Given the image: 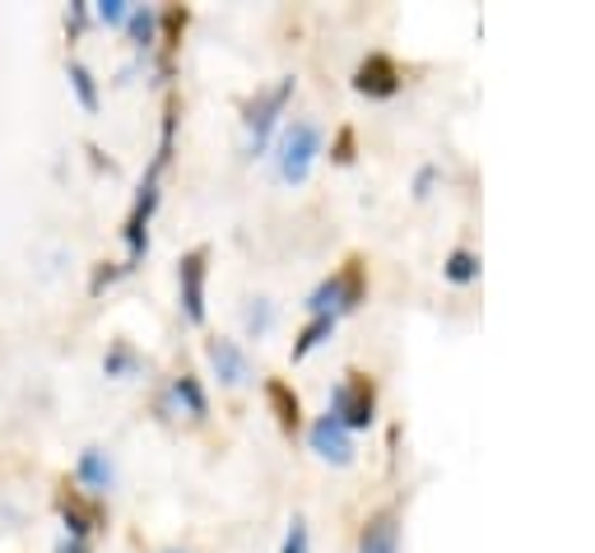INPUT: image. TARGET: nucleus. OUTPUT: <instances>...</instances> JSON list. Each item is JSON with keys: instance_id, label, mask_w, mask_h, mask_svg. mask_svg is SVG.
Segmentation results:
<instances>
[{"instance_id": "1", "label": "nucleus", "mask_w": 595, "mask_h": 553, "mask_svg": "<svg viewBox=\"0 0 595 553\" xmlns=\"http://www.w3.org/2000/svg\"><path fill=\"white\" fill-rule=\"evenodd\" d=\"M172 136H178V98H168V107H163V130H159V153L149 159V168H145V177H140V191H136V205H130V214H126V228H121V237H126V270H136V265L145 260V252H149V219H153V210H159V182H163V172H168V163H172Z\"/></svg>"}, {"instance_id": "2", "label": "nucleus", "mask_w": 595, "mask_h": 553, "mask_svg": "<svg viewBox=\"0 0 595 553\" xmlns=\"http://www.w3.org/2000/svg\"><path fill=\"white\" fill-rule=\"evenodd\" d=\"M363 294H368V275H363V260L354 256V260H344L330 279L317 284L312 298H307V312H312V317H336V321H340L344 312H354V307L363 302Z\"/></svg>"}, {"instance_id": "3", "label": "nucleus", "mask_w": 595, "mask_h": 553, "mask_svg": "<svg viewBox=\"0 0 595 553\" xmlns=\"http://www.w3.org/2000/svg\"><path fill=\"white\" fill-rule=\"evenodd\" d=\"M344 433L354 428H368L372 418H378V386H372V377H363V372H349V377L330 391V410H326Z\"/></svg>"}, {"instance_id": "4", "label": "nucleus", "mask_w": 595, "mask_h": 553, "mask_svg": "<svg viewBox=\"0 0 595 553\" xmlns=\"http://www.w3.org/2000/svg\"><path fill=\"white\" fill-rule=\"evenodd\" d=\"M294 88H298V79L284 75V79H275L270 88H261V94H256L247 107H242V126H247V136H252V153L266 149L275 121L284 117V107H289V98H294Z\"/></svg>"}, {"instance_id": "5", "label": "nucleus", "mask_w": 595, "mask_h": 553, "mask_svg": "<svg viewBox=\"0 0 595 553\" xmlns=\"http://www.w3.org/2000/svg\"><path fill=\"white\" fill-rule=\"evenodd\" d=\"M317 153H321V126L317 121H294L279 136V153H275L279 177H284V182H294V187H302L307 172H312V163H317Z\"/></svg>"}, {"instance_id": "6", "label": "nucleus", "mask_w": 595, "mask_h": 553, "mask_svg": "<svg viewBox=\"0 0 595 553\" xmlns=\"http://www.w3.org/2000/svg\"><path fill=\"white\" fill-rule=\"evenodd\" d=\"M205 275H210V252L191 247L178 260V302L191 326H205Z\"/></svg>"}, {"instance_id": "7", "label": "nucleus", "mask_w": 595, "mask_h": 553, "mask_svg": "<svg viewBox=\"0 0 595 553\" xmlns=\"http://www.w3.org/2000/svg\"><path fill=\"white\" fill-rule=\"evenodd\" d=\"M354 88H359L363 98L386 103V98L401 94V65H395L386 52H368L359 61V71H354Z\"/></svg>"}, {"instance_id": "8", "label": "nucleus", "mask_w": 595, "mask_h": 553, "mask_svg": "<svg viewBox=\"0 0 595 553\" xmlns=\"http://www.w3.org/2000/svg\"><path fill=\"white\" fill-rule=\"evenodd\" d=\"M205 359H210V368H214V377L224 382V386H247L252 382V359L242 353V344L237 340H224V336H214V340H205Z\"/></svg>"}, {"instance_id": "9", "label": "nucleus", "mask_w": 595, "mask_h": 553, "mask_svg": "<svg viewBox=\"0 0 595 553\" xmlns=\"http://www.w3.org/2000/svg\"><path fill=\"white\" fill-rule=\"evenodd\" d=\"M307 442H312V451L321 460H330V466H354V437H349L330 414H321L317 424L307 428Z\"/></svg>"}, {"instance_id": "10", "label": "nucleus", "mask_w": 595, "mask_h": 553, "mask_svg": "<svg viewBox=\"0 0 595 553\" xmlns=\"http://www.w3.org/2000/svg\"><path fill=\"white\" fill-rule=\"evenodd\" d=\"M75 479L84 483V489L89 493H107L117 483V466H113V456H107L103 447H84L79 451V460H75Z\"/></svg>"}, {"instance_id": "11", "label": "nucleus", "mask_w": 595, "mask_h": 553, "mask_svg": "<svg viewBox=\"0 0 595 553\" xmlns=\"http://www.w3.org/2000/svg\"><path fill=\"white\" fill-rule=\"evenodd\" d=\"M56 512H61V521H65V540H79V544L103 525L98 507H84L75 493H61V498H56Z\"/></svg>"}, {"instance_id": "12", "label": "nucleus", "mask_w": 595, "mask_h": 553, "mask_svg": "<svg viewBox=\"0 0 595 553\" xmlns=\"http://www.w3.org/2000/svg\"><path fill=\"white\" fill-rule=\"evenodd\" d=\"M395 549H401V521H395L391 507H382L378 517H368L359 535V553H395Z\"/></svg>"}, {"instance_id": "13", "label": "nucleus", "mask_w": 595, "mask_h": 553, "mask_svg": "<svg viewBox=\"0 0 595 553\" xmlns=\"http://www.w3.org/2000/svg\"><path fill=\"white\" fill-rule=\"evenodd\" d=\"M266 401H270V410H275V424H279L284 433H298V424H302V401H298V391H294L289 382L270 377V382H266Z\"/></svg>"}, {"instance_id": "14", "label": "nucleus", "mask_w": 595, "mask_h": 553, "mask_svg": "<svg viewBox=\"0 0 595 553\" xmlns=\"http://www.w3.org/2000/svg\"><path fill=\"white\" fill-rule=\"evenodd\" d=\"M126 29H130V38H136V47H140V52H153V47H159V10L130 6Z\"/></svg>"}, {"instance_id": "15", "label": "nucleus", "mask_w": 595, "mask_h": 553, "mask_svg": "<svg viewBox=\"0 0 595 553\" xmlns=\"http://www.w3.org/2000/svg\"><path fill=\"white\" fill-rule=\"evenodd\" d=\"M65 79H71V88H75V98H79L84 113H98L103 94H98V79H94L89 65H84V61H71V65H65Z\"/></svg>"}, {"instance_id": "16", "label": "nucleus", "mask_w": 595, "mask_h": 553, "mask_svg": "<svg viewBox=\"0 0 595 553\" xmlns=\"http://www.w3.org/2000/svg\"><path fill=\"white\" fill-rule=\"evenodd\" d=\"M330 336H336V317H312V321H307V326L298 330V340H294V363H302L307 353L321 349Z\"/></svg>"}, {"instance_id": "17", "label": "nucleus", "mask_w": 595, "mask_h": 553, "mask_svg": "<svg viewBox=\"0 0 595 553\" xmlns=\"http://www.w3.org/2000/svg\"><path fill=\"white\" fill-rule=\"evenodd\" d=\"M172 401H178L191 418H205L210 414V401H205V386H201V377H191V372H182L178 382H172Z\"/></svg>"}, {"instance_id": "18", "label": "nucleus", "mask_w": 595, "mask_h": 553, "mask_svg": "<svg viewBox=\"0 0 595 553\" xmlns=\"http://www.w3.org/2000/svg\"><path fill=\"white\" fill-rule=\"evenodd\" d=\"M140 368H145V359H140V353L130 349L126 340H117L113 349L103 353V372H107V377H117V382H121V377H136Z\"/></svg>"}, {"instance_id": "19", "label": "nucleus", "mask_w": 595, "mask_h": 553, "mask_svg": "<svg viewBox=\"0 0 595 553\" xmlns=\"http://www.w3.org/2000/svg\"><path fill=\"white\" fill-rule=\"evenodd\" d=\"M443 270H447V279H451V284H470V279H479V256H475V252H466V247H456V252L447 256Z\"/></svg>"}, {"instance_id": "20", "label": "nucleus", "mask_w": 595, "mask_h": 553, "mask_svg": "<svg viewBox=\"0 0 595 553\" xmlns=\"http://www.w3.org/2000/svg\"><path fill=\"white\" fill-rule=\"evenodd\" d=\"M242 321H247L252 336H266V330L275 326V302L270 298H252L247 307H242Z\"/></svg>"}, {"instance_id": "21", "label": "nucleus", "mask_w": 595, "mask_h": 553, "mask_svg": "<svg viewBox=\"0 0 595 553\" xmlns=\"http://www.w3.org/2000/svg\"><path fill=\"white\" fill-rule=\"evenodd\" d=\"M126 14H130V0H94V19L107 29H121Z\"/></svg>"}, {"instance_id": "22", "label": "nucleus", "mask_w": 595, "mask_h": 553, "mask_svg": "<svg viewBox=\"0 0 595 553\" xmlns=\"http://www.w3.org/2000/svg\"><path fill=\"white\" fill-rule=\"evenodd\" d=\"M279 553H312V535H307V517H294L284 530V549Z\"/></svg>"}, {"instance_id": "23", "label": "nucleus", "mask_w": 595, "mask_h": 553, "mask_svg": "<svg viewBox=\"0 0 595 553\" xmlns=\"http://www.w3.org/2000/svg\"><path fill=\"white\" fill-rule=\"evenodd\" d=\"M121 275H126V265H117V260H103V265H98V270H94V279H89V294L98 298V294L107 289V284H117Z\"/></svg>"}, {"instance_id": "24", "label": "nucleus", "mask_w": 595, "mask_h": 553, "mask_svg": "<svg viewBox=\"0 0 595 553\" xmlns=\"http://www.w3.org/2000/svg\"><path fill=\"white\" fill-rule=\"evenodd\" d=\"M89 14H94V6H89V0H75V6L65 10V33H71V38H79V33H84V24H89Z\"/></svg>"}, {"instance_id": "25", "label": "nucleus", "mask_w": 595, "mask_h": 553, "mask_svg": "<svg viewBox=\"0 0 595 553\" xmlns=\"http://www.w3.org/2000/svg\"><path fill=\"white\" fill-rule=\"evenodd\" d=\"M354 126H340V136H336V149H330V159L336 163H354Z\"/></svg>"}, {"instance_id": "26", "label": "nucleus", "mask_w": 595, "mask_h": 553, "mask_svg": "<svg viewBox=\"0 0 595 553\" xmlns=\"http://www.w3.org/2000/svg\"><path fill=\"white\" fill-rule=\"evenodd\" d=\"M56 553H89V549H84L79 540H61V544H56Z\"/></svg>"}, {"instance_id": "27", "label": "nucleus", "mask_w": 595, "mask_h": 553, "mask_svg": "<svg viewBox=\"0 0 595 553\" xmlns=\"http://www.w3.org/2000/svg\"><path fill=\"white\" fill-rule=\"evenodd\" d=\"M168 553H178V549H168Z\"/></svg>"}]
</instances>
